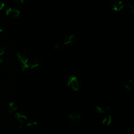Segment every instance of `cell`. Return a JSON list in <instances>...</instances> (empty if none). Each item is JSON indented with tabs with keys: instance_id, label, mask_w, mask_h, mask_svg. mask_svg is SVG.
Segmentation results:
<instances>
[{
	"instance_id": "6da1fadb",
	"label": "cell",
	"mask_w": 134,
	"mask_h": 134,
	"mask_svg": "<svg viewBox=\"0 0 134 134\" xmlns=\"http://www.w3.org/2000/svg\"><path fill=\"white\" fill-rule=\"evenodd\" d=\"M68 86L70 87L73 90L77 91L80 88V83L75 75H71L68 80Z\"/></svg>"
},
{
	"instance_id": "7a4b0ae2",
	"label": "cell",
	"mask_w": 134,
	"mask_h": 134,
	"mask_svg": "<svg viewBox=\"0 0 134 134\" xmlns=\"http://www.w3.org/2000/svg\"><path fill=\"white\" fill-rule=\"evenodd\" d=\"M17 57L18 60L22 63V70L23 71H25L28 69V63L29 62V59L27 57L24 53L20 52L17 53Z\"/></svg>"
},
{
	"instance_id": "3957f363",
	"label": "cell",
	"mask_w": 134,
	"mask_h": 134,
	"mask_svg": "<svg viewBox=\"0 0 134 134\" xmlns=\"http://www.w3.org/2000/svg\"><path fill=\"white\" fill-rule=\"evenodd\" d=\"M111 7L114 11L118 12L122 11L124 8L125 2L122 0H113L111 2Z\"/></svg>"
},
{
	"instance_id": "277c9868",
	"label": "cell",
	"mask_w": 134,
	"mask_h": 134,
	"mask_svg": "<svg viewBox=\"0 0 134 134\" xmlns=\"http://www.w3.org/2000/svg\"><path fill=\"white\" fill-rule=\"evenodd\" d=\"M76 42V37L73 34H71L67 36L64 41L63 44L67 46H71Z\"/></svg>"
},
{
	"instance_id": "5b68a950",
	"label": "cell",
	"mask_w": 134,
	"mask_h": 134,
	"mask_svg": "<svg viewBox=\"0 0 134 134\" xmlns=\"http://www.w3.org/2000/svg\"><path fill=\"white\" fill-rule=\"evenodd\" d=\"M6 15L8 16H11L14 18H16L19 16L20 14V11L17 9L9 8L6 10Z\"/></svg>"
},
{
	"instance_id": "8992f818",
	"label": "cell",
	"mask_w": 134,
	"mask_h": 134,
	"mask_svg": "<svg viewBox=\"0 0 134 134\" xmlns=\"http://www.w3.org/2000/svg\"><path fill=\"white\" fill-rule=\"evenodd\" d=\"M39 62L38 60H37L36 59H33L32 60L28 62V69H33L34 68L38 67L39 66Z\"/></svg>"
},
{
	"instance_id": "52a82bcc",
	"label": "cell",
	"mask_w": 134,
	"mask_h": 134,
	"mask_svg": "<svg viewBox=\"0 0 134 134\" xmlns=\"http://www.w3.org/2000/svg\"><path fill=\"white\" fill-rule=\"evenodd\" d=\"M17 109H18V107L17 106V105L14 103L10 102L9 104L7 111L9 113L12 114L15 112V111L17 110Z\"/></svg>"
},
{
	"instance_id": "ba28073f",
	"label": "cell",
	"mask_w": 134,
	"mask_h": 134,
	"mask_svg": "<svg viewBox=\"0 0 134 134\" xmlns=\"http://www.w3.org/2000/svg\"><path fill=\"white\" fill-rule=\"evenodd\" d=\"M81 117L79 114H75V113L70 114L68 116V118L71 121H72L74 122H77L80 121L81 119Z\"/></svg>"
},
{
	"instance_id": "9c48e42d",
	"label": "cell",
	"mask_w": 134,
	"mask_h": 134,
	"mask_svg": "<svg viewBox=\"0 0 134 134\" xmlns=\"http://www.w3.org/2000/svg\"><path fill=\"white\" fill-rule=\"evenodd\" d=\"M133 86V81L132 79L127 81L124 84V87L128 91H130Z\"/></svg>"
},
{
	"instance_id": "30bf717a",
	"label": "cell",
	"mask_w": 134,
	"mask_h": 134,
	"mask_svg": "<svg viewBox=\"0 0 134 134\" xmlns=\"http://www.w3.org/2000/svg\"><path fill=\"white\" fill-rule=\"evenodd\" d=\"M15 117L21 123H24V122L26 121L27 119V117L25 115L21 114L19 113H16L15 114Z\"/></svg>"
},
{
	"instance_id": "8fae6325",
	"label": "cell",
	"mask_w": 134,
	"mask_h": 134,
	"mask_svg": "<svg viewBox=\"0 0 134 134\" xmlns=\"http://www.w3.org/2000/svg\"><path fill=\"white\" fill-rule=\"evenodd\" d=\"M112 122V118L111 115L105 116L102 120V124L105 126H109Z\"/></svg>"
},
{
	"instance_id": "7c38bea8",
	"label": "cell",
	"mask_w": 134,
	"mask_h": 134,
	"mask_svg": "<svg viewBox=\"0 0 134 134\" xmlns=\"http://www.w3.org/2000/svg\"><path fill=\"white\" fill-rule=\"evenodd\" d=\"M110 108L109 107H107L106 109H105L101 106H96L95 107V110H96V112L99 114H103L105 112H109L110 111Z\"/></svg>"
},
{
	"instance_id": "4fadbf2b",
	"label": "cell",
	"mask_w": 134,
	"mask_h": 134,
	"mask_svg": "<svg viewBox=\"0 0 134 134\" xmlns=\"http://www.w3.org/2000/svg\"><path fill=\"white\" fill-rule=\"evenodd\" d=\"M126 7V8L127 9V10L128 11V12L132 14L134 13V8L133 7L131 4H130L128 2H126L125 3V7Z\"/></svg>"
},
{
	"instance_id": "5bb4252c",
	"label": "cell",
	"mask_w": 134,
	"mask_h": 134,
	"mask_svg": "<svg viewBox=\"0 0 134 134\" xmlns=\"http://www.w3.org/2000/svg\"><path fill=\"white\" fill-rule=\"evenodd\" d=\"M37 124V122L34 120V119H31L30 120H29L27 123V126L28 127H30V126H35Z\"/></svg>"
},
{
	"instance_id": "9a60e30c",
	"label": "cell",
	"mask_w": 134,
	"mask_h": 134,
	"mask_svg": "<svg viewBox=\"0 0 134 134\" xmlns=\"http://www.w3.org/2000/svg\"><path fill=\"white\" fill-rule=\"evenodd\" d=\"M55 48L57 49H62L64 48V45L62 43H57L55 45Z\"/></svg>"
},
{
	"instance_id": "2e32d148",
	"label": "cell",
	"mask_w": 134,
	"mask_h": 134,
	"mask_svg": "<svg viewBox=\"0 0 134 134\" xmlns=\"http://www.w3.org/2000/svg\"><path fill=\"white\" fill-rule=\"evenodd\" d=\"M15 2L18 7H21L24 3V0H15Z\"/></svg>"
},
{
	"instance_id": "e0dca14e",
	"label": "cell",
	"mask_w": 134,
	"mask_h": 134,
	"mask_svg": "<svg viewBox=\"0 0 134 134\" xmlns=\"http://www.w3.org/2000/svg\"><path fill=\"white\" fill-rule=\"evenodd\" d=\"M5 48L4 46H0V56H1L4 54L5 53Z\"/></svg>"
},
{
	"instance_id": "ac0fdd59",
	"label": "cell",
	"mask_w": 134,
	"mask_h": 134,
	"mask_svg": "<svg viewBox=\"0 0 134 134\" xmlns=\"http://www.w3.org/2000/svg\"><path fill=\"white\" fill-rule=\"evenodd\" d=\"M5 7V3L3 1H0V11L3 10Z\"/></svg>"
},
{
	"instance_id": "d6986e66",
	"label": "cell",
	"mask_w": 134,
	"mask_h": 134,
	"mask_svg": "<svg viewBox=\"0 0 134 134\" xmlns=\"http://www.w3.org/2000/svg\"><path fill=\"white\" fill-rule=\"evenodd\" d=\"M18 128H19L20 130H21V131L24 130V128H25L24 124V123H21V124L20 125V126H19V127H18Z\"/></svg>"
},
{
	"instance_id": "ffe728a7",
	"label": "cell",
	"mask_w": 134,
	"mask_h": 134,
	"mask_svg": "<svg viewBox=\"0 0 134 134\" xmlns=\"http://www.w3.org/2000/svg\"><path fill=\"white\" fill-rule=\"evenodd\" d=\"M3 29L0 28V35H1L3 33Z\"/></svg>"
},
{
	"instance_id": "44dd1931",
	"label": "cell",
	"mask_w": 134,
	"mask_h": 134,
	"mask_svg": "<svg viewBox=\"0 0 134 134\" xmlns=\"http://www.w3.org/2000/svg\"><path fill=\"white\" fill-rule=\"evenodd\" d=\"M3 63V59L0 57V63Z\"/></svg>"
}]
</instances>
